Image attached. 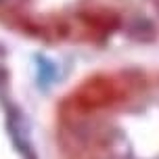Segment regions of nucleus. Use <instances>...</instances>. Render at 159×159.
<instances>
[{
	"label": "nucleus",
	"mask_w": 159,
	"mask_h": 159,
	"mask_svg": "<svg viewBox=\"0 0 159 159\" xmlns=\"http://www.w3.org/2000/svg\"><path fill=\"white\" fill-rule=\"evenodd\" d=\"M17 2H19V0H0V7H13Z\"/></svg>",
	"instance_id": "obj_1"
}]
</instances>
